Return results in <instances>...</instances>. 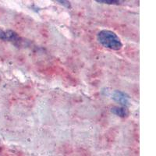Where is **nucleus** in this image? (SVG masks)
Instances as JSON below:
<instances>
[{
	"label": "nucleus",
	"instance_id": "obj_1",
	"mask_svg": "<svg viewBox=\"0 0 156 156\" xmlns=\"http://www.w3.org/2000/svg\"><path fill=\"white\" fill-rule=\"evenodd\" d=\"M97 39L102 46L107 48L115 51L122 48V44L120 38L113 31L108 30H101L98 34Z\"/></svg>",
	"mask_w": 156,
	"mask_h": 156
},
{
	"label": "nucleus",
	"instance_id": "obj_2",
	"mask_svg": "<svg viewBox=\"0 0 156 156\" xmlns=\"http://www.w3.org/2000/svg\"><path fill=\"white\" fill-rule=\"evenodd\" d=\"M112 98L115 101L119 102L122 106L126 107L129 105V98L125 93L119 91V90H115L112 95Z\"/></svg>",
	"mask_w": 156,
	"mask_h": 156
},
{
	"label": "nucleus",
	"instance_id": "obj_3",
	"mask_svg": "<svg viewBox=\"0 0 156 156\" xmlns=\"http://www.w3.org/2000/svg\"><path fill=\"white\" fill-rule=\"evenodd\" d=\"M0 39L9 41H16L18 36L16 33L10 30H3L0 29Z\"/></svg>",
	"mask_w": 156,
	"mask_h": 156
},
{
	"label": "nucleus",
	"instance_id": "obj_4",
	"mask_svg": "<svg viewBox=\"0 0 156 156\" xmlns=\"http://www.w3.org/2000/svg\"><path fill=\"white\" fill-rule=\"evenodd\" d=\"M112 112L115 115H116L117 116L122 117V118H125V117L129 115V111L126 108V107H118L115 106L112 108Z\"/></svg>",
	"mask_w": 156,
	"mask_h": 156
},
{
	"label": "nucleus",
	"instance_id": "obj_5",
	"mask_svg": "<svg viewBox=\"0 0 156 156\" xmlns=\"http://www.w3.org/2000/svg\"><path fill=\"white\" fill-rule=\"evenodd\" d=\"M96 2H99V3L108 4V5H118L120 2L117 0H97Z\"/></svg>",
	"mask_w": 156,
	"mask_h": 156
},
{
	"label": "nucleus",
	"instance_id": "obj_6",
	"mask_svg": "<svg viewBox=\"0 0 156 156\" xmlns=\"http://www.w3.org/2000/svg\"><path fill=\"white\" fill-rule=\"evenodd\" d=\"M58 2H59L60 4H62V5H66V7L67 8H70V3H69V2H67V1H57Z\"/></svg>",
	"mask_w": 156,
	"mask_h": 156
}]
</instances>
